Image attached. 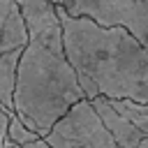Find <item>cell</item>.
<instances>
[{"label":"cell","mask_w":148,"mask_h":148,"mask_svg":"<svg viewBox=\"0 0 148 148\" xmlns=\"http://www.w3.org/2000/svg\"><path fill=\"white\" fill-rule=\"evenodd\" d=\"M65 53L79 72L86 97L134 99L148 104V46L125 25H104L74 16L60 2Z\"/></svg>","instance_id":"obj_1"},{"label":"cell","mask_w":148,"mask_h":148,"mask_svg":"<svg viewBox=\"0 0 148 148\" xmlns=\"http://www.w3.org/2000/svg\"><path fill=\"white\" fill-rule=\"evenodd\" d=\"M83 97L86 90L81 88L79 72L67 53H58L39 39H30L21 53L14 92V109L21 120L46 136L51 127Z\"/></svg>","instance_id":"obj_2"},{"label":"cell","mask_w":148,"mask_h":148,"mask_svg":"<svg viewBox=\"0 0 148 148\" xmlns=\"http://www.w3.org/2000/svg\"><path fill=\"white\" fill-rule=\"evenodd\" d=\"M44 139L53 148H123L88 97L76 102Z\"/></svg>","instance_id":"obj_3"},{"label":"cell","mask_w":148,"mask_h":148,"mask_svg":"<svg viewBox=\"0 0 148 148\" xmlns=\"http://www.w3.org/2000/svg\"><path fill=\"white\" fill-rule=\"evenodd\" d=\"M74 16H90L104 25H125L148 46V0H60Z\"/></svg>","instance_id":"obj_4"},{"label":"cell","mask_w":148,"mask_h":148,"mask_svg":"<svg viewBox=\"0 0 148 148\" xmlns=\"http://www.w3.org/2000/svg\"><path fill=\"white\" fill-rule=\"evenodd\" d=\"M21 12L25 16L30 39H39L49 49L65 53V30L58 12V2L53 0H18Z\"/></svg>","instance_id":"obj_5"},{"label":"cell","mask_w":148,"mask_h":148,"mask_svg":"<svg viewBox=\"0 0 148 148\" xmlns=\"http://www.w3.org/2000/svg\"><path fill=\"white\" fill-rule=\"evenodd\" d=\"M92 104H95V109L99 111V116H102L104 125L109 127V132L116 136V141H118L123 148H136V146L143 141L146 132L139 130V127L134 125V120H130L125 113H120L109 97L97 95V97H92Z\"/></svg>","instance_id":"obj_6"},{"label":"cell","mask_w":148,"mask_h":148,"mask_svg":"<svg viewBox=\"0 0 148 148\" xmlns=\"http://www.w3.org/2000/svg\"><path fill=\"white\" fill-rule=\"evenodd\" d=\"M21 53H23V49L0 53V104L9 111H16L14 109V92H16Z\"/></svg>","instance_id":"obj_7"},{"label":"cell","mask_w":148,"mask_h":148,"mask_svg":"<svg viewBox=\"0 0 148 148\" xmlns=\"http://www.w3.org/2000/svg\"><path fill=\"white\" fill-rule=\"evenodd\" d=\"M30 42V30L25 23V16L21 12V5L16 0V5L9 12V18L2 28V37H0V53L14 51V49H25Z\"/></svg>","instance_id":"obj_8"},{"label":"cell","mask_w":148,"mask_h":148,"mask_svg":"<svg viewBox=\"0 0 148 148\" xmlns=\"http://www.w3.org/2000/svg\"><path fill=\"white\" fill-rule=\"evenodd\" d=\"M42 134L39 132H35V130H30L23 120H21V116L18 113H14L12 116V123H9V132H7V139L9 141H14V143H30V141H35V139H39Z\"/></svg>","instance_id":"obj_9"},{"label":"cell","mask_w":148,"mask_h":148,"mask_svg":"<svg viewBox=\"0 0 148 148\" xmlns=\"http://www.w3.org/2000/svg\"><path fill=\"white\" fill-rule=\"evenodd\" d=\"M12 116H14V111H9L0 104V148H5V143H7V132H9Z\"/></svg>","instance_id":"obj_10"},{"label":"cell","mask_w":148,"mask_h":148,"mask_svg":"<svg viewBox=\"0 0 148 148\" xmlns=\"http://www.w3.org/2000/svg\"><path fill=\"white\" fill-rule=\"evenodd\" d=\"M14 5H16V0H0V37H2V28H5V23L9 18V12H12Z\"/></svg>","instance_id":"obj_11"},{"label":"cell","mask_w":148,"mask_h":148,"mask_svg":"<svg viewBox=\"0 0 148 148\" xmlns=\"http://www.w3.org/2000/svg\"><path fill=\"white\" fill-rule=\"evenodd\" d=\"M23 148H53L44 136H39V139H35V141H30V143H23Z\"/></svg>","instance_id":"obj_12"},{"label":"cell","mask_w":148,"mask_h":148,"mask_svg":"<svg viewBox=\"0 0 148 148\" xmlns=\"http://www.w3.org/2000/svg\"><path fill=\"white\" fill-rule=\"evenodd\" d=\"M136 148H148V134H146V136H143V141H141V143H139V146H136Z\"/></svg>","instance_id":"obj_13"},{"label":"cell","mask_w":148,"mask_h":148,"mask_svg":"<svg viewBox=\"0 0 148 148\" xmlns=\"http://www.w3.org/2000/svg\"><path fill=\"white\" fill-rule=\"evenodd\" d=\"M53 2H60V0H53Z\"/></svg>","instance_id":"obj_14"}]
</instances>
